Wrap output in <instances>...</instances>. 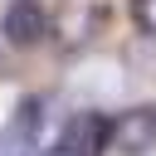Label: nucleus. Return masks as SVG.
Masks as SVG:
<instances>
[{
  "instance_id": "423d86ee",
  "label": "nucleus",
  "mask_w": 156,
  "mask_h": 156,
  "mask_svg": "<svg viewBox=\"0 0 156 156\" xmlns=\"http://www.w3.org/2000/svg\"><path fill=\"white\" fill-rule=\"evenodd\" d=\"M54 156H63V151H54Z\"/></svg>"
},
{
  "instance_id": "f03ea898",
  "label": "nucleus",
  "mask_w": 156,
  "mask_h": 156,
  "mask_svg": "<svg viewBox=\"0 0 156 156\" xmlns=\"http://www.w3.org/2000/svg\"><path fill=\"white\" fill-rule=\"evenodd\" d=\"M112 136H117V122L107 117V112H73L68 117V127H63V136H58V151L63 156H102L107 146H112Z\"/></svg>"
},
{
  "instance_id": "7ed1b4c3",
  "label": "nucleus",
  "mask_w": 156,
  "mask_h": 156,
  "mask_svg": "<svg viewBox=\"0 0 156 156\" xmlns=\"http://www.w3.org/2000/svg\"><path fill=\"white\" fill-rule=\"evenodd\" d=\"M39 98H24L15 112H10V122L0 127V156H24V151H34V141H39Z\"/></svg>"
},
{
  "instance_id": "f257e3e1",
  "label": "nucleus",
  "mask_w": 156,
  "mask_h": 156,
  "mask_svg": "<svg viewBox=\"0 0 156 156\" xmlns=\"http://www.w3.org/2000/svg\"><path fill=\"white\" fill-rule=\"evenodd\" d=\"M49 10H44V0H5V10H0V39L10 44V49H34V44H44L49 39Z\"/></svg>"
},
{
  "instance_id": "20e7f679",
  "label": "nucleus",
  "mask_w": 156,
  "mask_h": 156,
  "mask_svg": "<svg viewBox=\"0 0 156 156\" xmlns=\"http://www.w3.org/2000/svg\"><path fill=\"white\" fill-rule=\"evenodd\" d=\"M112 141H117L127 156L156 146V107H132V112L117 122V136H112Z\"/></svg>"
},
{
  "instance_id": "39448f33",
  "label": "nucleus",
  "mask_w": 156,
  "mask_h": 156,
  "mask_svg": "<svg viewBox=\"0 0 156 156\" xmlns=\"http://www.w3.org/2000/svg\"><path fill=\"white\" fill-rule=\"evenodd\" d=\"M132 20L141 34H156V0H132Z\"/></svg>"
}]
</instances>
